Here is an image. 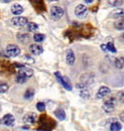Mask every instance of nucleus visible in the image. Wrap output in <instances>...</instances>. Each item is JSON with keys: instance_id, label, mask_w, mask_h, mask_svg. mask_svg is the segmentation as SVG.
I'll use <instances>...</instances> for the list:
<instances>
[{"instance_id": "obj_35", "label": "nucleus", "mask_w": 124, "mask_h": 131, "mask_svg": "<svg viewBox=\"0 0 124 131\" xmlns=\"http://www.w3.org/2000/svg\"><path fill=\"white\" fill-rule=\"evenodd\" d=\"M1 123H2V121H1V119H0V124H1Z\"/></svg>"}, {"instance_id": "obj_25", "label": "nucleus", "mask_w": 124, "mask_h": 131, "mask_svg": "<svg viewBox=\"0 0 124 131\" xmlns=\"http://www.w3.org/2000/svg\"><path fill=\"white\" fill-rule=\"evenodd\" d=\"M45 38H46V36H45L44 34H41V33H36V34H34V36H33V40L37 43H41L45 40Z\"/></svg>"}, {"instance_id": "obj_29", "label": "nucleus", "mask_w": 124, "mask_h": 131, "mask_svg": "<svg viewBox=\"0 0 124 131\" xmlns=\"http://www.w3.org/2000/svg\"><path fill=\"white\" fill-rule=\"evenodd\" d=\"M36 107H37V110L39 111V112H45V110H46V105L44 102H38L36 104Z\"/></svg>"}, {"instance_id": "obj_28", "label": "nucleus", "mask_w": 124, "mask_h": 131, "mask_svg": "<svg viewBox=\"0 0 124 131\" xmlns=\"http://www.w3.org/2000/svg\"><path fill=\"white\" fill-rule=\"evenodd\" d=\"M106 48H107V52H112V53H115V52H116V49H115V45H114L112 42L108 43L106 45Z\"/></svg>"}, {"instance_id": "obj_31", "label": "nucleus", "mask_w": 124, "mask_h": 131, "mask_svg": "<svg viewBox=\"0 0 124 131\" xmlns=\"http://www.w3.org/2000/svg\"><path fill=\"white\" fill-rule=\"evenodd\" d=\"M119 118H120V121L122 122H124V111L123 112H121L120 113V115H119Z\"/></svg>"}, {"instance_id": "obj_21", "label": "nucleus", "mask_w": 124, "mask_h": 131, "mask_svg": "<svg viewBox=\"0 0 124 131\" xmlns=\"http://www.w3.org/2000/svg\"><path fill=\"white\" fill-rule=\"evenodd\" d=\"M108 3L111 7L117 8V7H120L121 5L123 4V0H108Z\"/></svg>"}, {"instance_id": "obj_8", "label": "nucleus", "mask_w": 124, "mask_h": 131, "mask_svg": "<svg viewBox=\"0 0 124 131\" xmlns=\"http://www.w3.org/2000/svg\"><path fill=\"white\" fill-rule=\"evenodd\" d=\"M11 23L15 26H18V27H23L25 25H27L28 24V19L25 17H14L13 19H11Z\"/></svg>"}, {"instance_id": "obj_18", "label": "nucleus", "mask_w": 124, "mask_h": 131, "mask_svg": "<svg viewBox=\"0 0 124 131\" xmlns=\"http://www.w3.org/2000/svg\"><path fill=\"white\" fill-rule=\"evenodd\" d=\"M122 128V125L121 123L118 122H114L110 126V131H120Z\"/></svg>"}, {"instance_id": "obj_17", "label": "nucleus", "mask_w": 124, "mask_h": 131, "mask_svg": "<svg viewBox=\"0 0 124 131\" xmlns=\"http://www.w3.org/2000/svg\"><path fill=\"white\" fill-rule=\"evenodd\" d=\"M54 116L59 121H64L65 118H66V113H65V111L62 108H58V109H56L54 111Z\"/></svg>"}, {"instance_id": "obj_13", "label": "nucleus", "mask_w": 124, "mask_h": 131, "mask_svg": "<svg viewBox=\"0 0 124 131\" xmlns=\"http://www.w3.org/2000/svg\"><path fill=\"white\" fill-rule=\"evenodd\" d=\"M29 51L33 56H40L44 52V49L38 44H31L29 47Z\"/></svg>"}, {"instance_id": "obj_15", "label": "nucleus", "mask_w": 124, "mask_h": 131, "mask_svg": "<svg viewBox=\"0 0 124 131\" xmlns=\"http://www.w3.org/2000/svg\"><path fill=\"white\" fill-rule=\"evenodd\" d=\"M75 60H76V56H75L73 50H68L66 52V62H67V64L71 66L74 65Z\"/></svg>"}, {"instance_id": "obj_32", "label": "nucleus", "mask_w": 124, "mask_h": 131, "mask_svg": "<svg viewBox=\"0 0 124 131\" xmlns=\"http://www.w3.org/2000/svg\"><path fill=\"white\" fill-rule=\"evenodd\" d=\"M83 1H85L86 3H88V4H90V3H92L94 0H83Z\"/></svg>"}, {"instance_id": "obj_23", "label": "nucleus", "mask_w": 124, "mask_h": 131, "mask_svg": "<svg viewBox=\"0 0 124 131\" xmlns=\"http://www.w3.org/2000/svg\"><path fill=\"white\" fill-rule=\"evenodd\" d=\"M115 27L117 30H124V19H117L115 23Z\"/></svg>"}, {"instance_id": "obj_7", "label": "nucleus", "mask_w": 124, "mask_h": 131, "mask_svg": "<svg viewBox=\"0 0 124 131\" xmlns=\"http://www.w3.org/2000/svg\"><path fill=\"white\" fill-rule=\"evenodd\" d=\"M64 15V10L59 6H53L51 9V17L53 20H58Z\"/></svg>"}, {"instance_id": "obj_22", "label": "nucleus", "mask_w": 124, "mask_h": 131, "mask_svg": "<svg viewBox=\"0 0 124 131\" xmlns=\"http://www.w3.org/2000/svg\"><path fill=\"white\" fill-rule=\"evenodd\" d=\"M18 41H19V42L25 43L29 40V35L26 34V33H18Z\"/></svg>"}, {"instance_id": "obj_16", "label": "nucleus", "mask_w": 124, "mask_h": 131, "mask_svg": "<svg viewBox=\"0 0 124 131\" xmlns=\"http://www.w3.org/2000/svg\"><path fill=\"white\" fill-rule=\"evenodd\" d=\"M110 17L114 19H124V9H115L110 13Z\"/></svg>"}, {"instance_id": "obj_1", "label": "nucleus", "mask_w": 124, "mask_h": 131, "mask_svg": "<svg viewBox=\"0 0 124 131\" xmlns=\"http://www.w3.org/2000/svg\"><path fill=\"white\" fill-rule=\"evenodd\" d=\"M34 74V71L31 68H28L25 66H22L21 68H19L16 75V83L18 84H24L26 83L28 80L30 79Z\"/></svg>"}, {"instance_id": "obj_20", "label": "nucleus", "mask_w": 124, "mask_h": 131, "mask_svg": "<svg viewBox=\"0 0 124 131\" xmlns=\"http://www.w3.org/2000/svg\"><path fill=\"white\" fill-rule=\"evenodd\" d=\"M39 29V25L36 23H28L27 24V30L29 32H36Z\"/></svg>"}, {"instance_id": "obj_11", "label": "nucleus", "mask_w": 124, "mask_h": 131, "mask_svg": "<svg viewBox=\"0 0 124 131\" xmlns=\"http://www.w3.org/2000/svg\"><path fill=\"white\" fill-rule=\"evenodd\" d=\"M110 93V89H109L108 86L103 85V86H101L100 89H98V91H97V93H96V98L97 99L105 98V97H107Z\"/></svg>"}, {"instance_id": "obj_33", "label": "nucleus", "mask_w": 124, "mask_h": 131, "mask_svg": "<svg viewBox=\"0 0 124 131\" xmlns=\"http://www.w3.org/2000/svg\"><path fill=\"white\" fill-rule=\"evenodd\" d=\"M120 39H121V40H122V41L124 42V32L121 34V36H120Z\"/></svg>"}, {"instance_id": "obj_3", "label": "nucleus", "mask_w": 124, "mask_h": 131, "mask_svg": "<svg viewBox=\"0 0 124 131\" xmlns=\"http://www.w3.org/2000/svg\"><path fill=\"white\" fill-rule=\"evenodd\" d=\"M94 82V75L91 73H86L81 76L80 78V83L77 84V88L83 89H86L89 84H91Z\"/></svg>"}, {"instance_id": "obj_10", "label": "nucleus", "mask_w": 124, "mask_h": 131, "mask_svg": "<svg viewBox=\"0 0 124 131\" xmlns=\"http://www.w3.org/2000/svg\"><path fill=\"white\" fill-rule=\"evenodd\" d=\"M37 119H38V116L35 113H28L22 118L23 122L25 124H33L37 122Z\"/></svg>"}, {"instance_id": "obj_26", "label": "nucleus", "mask_w": 124, "mask_h": 131, "mask_svg": "<svg viewBox=\"0 0 124 131\" xmlns=\"http://www.w3.org/2000/svg\"><path fill=\"white\" fill-rule=\"evenodd\" d=\"M34 90L33 89H28L25 92H24V98L26 99V100H31V99L34 97Z\"/></svg>"}, {"instance_id": "obj_24", "label": "nucleus", "mask_w": 124, "mask_h": 131, "mask_svg": "<svg viewBox=\"0 0 124 131\" xmlns=\"http://www.w3.org/2000/svg\"><path fill=\"white\" fill-rule=\"evenodd\" d=\"M9 90V84L3 81H0V93H5Z\"/></svg>"}, {"instance_id": "obj_19", "label": "nucleus", "mask_w": 124, "mask_h": 131, "mask_svg": "<svg viewBox=\"0 0 124 131\" xmlns=\"http://www.w3.org/2000/svg\"><path fill=\"white\" fill-rule=\"evenodd\" d=\"M115 66L118 69H122L124 66V57H117L115 59Z\"/></svg>"}, {"instance_id": "obj_12", "label": "nucleus", "mask_w": 124, "mask_h": 131, "mask_svg": "<svg viewBox=\"0 0 124 131\" xmlns=\"http://www.w3.org/2000/svg\"><path fill=\"white\" fill-rule=\"evenodd\" d=\"M2 123L5 124L6 126H13L15 124V122H16V118L13 115H11V114H7V115H5L4 117H2Z\"/></svg>"}, {"instance_id": "obj_14", "label": "nucleus", "mask_w": 124, "mask_h": 131, "mask_svg": "<svg viewBox=\"0 0 124 131\" xmlns=\"http://www.w3.org/2000/svg\"><path fill=\"white\" fill-rule=\"evenodd\" d=\"M23 11H24L23 7L20 4H18V3L12 5V7H11V12H12V14L15 15V16H19V15H21L23 13Z\"/></svg>"}, {"instance_id": "obj_34", "label": "nucleus", "mask_w": 124, "mask_h": 131, "mask_svg": "<svg viewBox=\"0 0 124 131\" xmlns=\"http://www.w3.org/2000/svg\"><path fill=\"white\" fill-rule=\"evenodd\" d=\"M3 1H4V2H6V3H7V2H10V1H12V0H3Z\"/></svg>"}, {"instance_id": "obj_6", "label": "nucleus", "mask_w": 124, "mask_h": 131, "mask_svg": "<svg viewBox=\"0 0 124 131\" xmlns=\"http://www.w3.org/2000/svg\"><path fill=\"white\" fill-rule=\"evenodd\" d=\"M5 52L7 53V56H10V57H17V56H18L20 54V49H19L17 45L9 44V45L6 47Z\"/></svg>"}, {"instance_id": "obj_4", "label": "nucleus", "mask_w": 124, "mask_h": 131, "mask_svg": "<svg viewBox=\"0 0 124 131\" xmlns=\"http://www.w3.org/2000/svg\"><path fill=\"white\" fill-rule=\"evenodd\" d=\"M116 103H117V99L115 96H111L109 99H107L106 101L103 104V110L106 113H111L115 111V106H116Z\"/></svg>"}, {"instance_id": "obj_9", "label": "nucleus", "mask_w": 124, "mask_h": 131, "mask_svg": "<svg viewBox=\"0 0 124 131\" xmlns=\"http://www.w3.org/2000/svg\"><path fill=\"white\" fill-rule=\"evenodd\" d=\"M87 12H88V9L83 4H78L76 7V9H75V15L78 18H81V19L84 18L87 15Z\"/></svg>"}, {"instance_id": "obj_36", "label": "nucleus", "mask_w": 124, "mask_h": 131, "mask_svg": "<svg viewBox=\"0 0 124 131\" xmlns=\"http://www.w3.org/2000/svg\"><path fill=\"white\" fill-rule=\"evenodd\" d=\"M3 131H8V130H3Z\"/></svg>"}, {"instance_id": "obj_27", "label": "nucleus", "mask_w": 124, "mask_h": 131, "mask_svg": "<svg viewBox=\"0 0 124 131\" xmlns=\"http://www.w3.org/2000/svg\"><path fill=\"white\" fill-rule=\"evenodd\" d=\"M80 96L83 99H88L89 97H90V91H89L87 89H83L82 90H81Z\"/></svg>"}, {"instance_id": "obj_2", "label": "nucleus", "mask_w": 124, "mask_h": 131, "mask_svg": "<svg viewBox=\"0 0 124 131\" xmlns=\"http://www.w3.org/2000/svg\"><path fill=\"white\" fill-rule=\"evenodd\" d=\"M39 122H40V126L37 128V131H51L52 128L56 125V122L47 116L40 117Z\"/></svg>"}, {"instance_id": "obj_30", "label": "nucleus", "mask_w": 124, "mask_h": 131, "mask_svg": "<svg viewBox=\"0 0 124 131\" xmlns=\"http://www.w3.org/2000/svg\"><path fill=\"white\" fill-rule=\"evenodd\" d=\"M117 99L120 103H124V91H119L117 93Z\"/></svg>"}, {"instance_id": "obj_5", "label": "nucleus", "mask_w": 124, "mask_h": 131, "mask_svg": "<svg viewBox=\"0 0 124 131\" xmlns=\"http://www.w3.org/2000/svg\"><path fill=\"white\" fill-rule=\"evenodd\" d=\"M54 76L56 77V79L57 81L59 82L60 84H62V86L65 89H67V90H72V84H71V82H70V80L67 78V77H65V76H62L60 74L59 72H55L54 73Z\"/></svg>"}]
</instances>
